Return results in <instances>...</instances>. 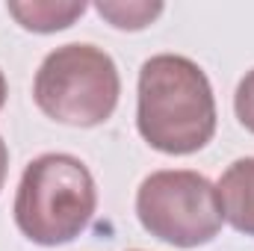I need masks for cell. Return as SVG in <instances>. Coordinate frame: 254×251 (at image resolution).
Wrapping results in <instances>:
<instances>
[{"instance_id":"ba28073f","label":"cell","mask_w":254,"mask_h":251,"mask_svg":"<svg viewBox=\"0 0 254 251\" xmlns=\"http://www.w3.org/2000/svg\"><path fill=\"white\" fill-rule=\"evenodd\" d=\"M234 113H237L240 125L249 133H254V68L246 71V77L240 80V86L234 92Z\"/></svg>"},{"instance_id":"3957f363","label":"cell","mask_w":254,"mask_h":251,"mask_svg":"<svg viewBox=\"0 0 254 251\" xmlns=\"http://www.w3.org/2000/svg\"><path fill=\"white\" fill-rule=\"evenodd\" d=\"M122 95L116 60L89 45L71 42L51 51L33 80L36 107L68 127H98L113 119Z\"/></svg>"},{"instance_id":"277c9868","label":"cell","mask_w":254,"mask_h":251,"mask_svg":"<svg viewBox=\"0 0 254 251\" xmlns=\"http://www.w3.org/2000/svg\"><path fill=\"white\" fill-rule=\"evenodd\" d=\"M136 219L154 240L175 249L207 246L225 225L216 184L192 169L151 172L136 189Z\"/></svg>"},{"instance_id":"6da1fadb","label":"cell","mask_w":254,"mask_h":251,"mask_svg":"<svg viewBox=\"0 0 254 251\" xmlns=\"http://www.w3.org/2000/svg\"><path fill=\"white\" fill-rule=\"evenodd\" d=\"M216 95L204 68L181 54L145 60L136 83L139 136L160 154L187 157L216 136Z\"/></svg>"},{"instance_id":"5b68a950","label":"cell","mask_w":254,"mask_h":251,"mask_svg":"<svg viewBox=\"0 0 254 251\" xmlns=\"http://www.w3.org/2000/svg\"><path fill=\"white\" fill-rule=\"evenodd\" d=\"M216 189H219L225 222L234 231L254 237V157L234 160L219 178Z\"/></svg>"},{"instance_id":"8992f818","label":"cell","mask_w":254,"mask_h":251,"mask_svg":"<svg viewBox=\"0 0 254 251\" xmlns=\"http://www.w3.org/2000/svg\"><path fill=\"white\" fill-rule=\"evenodd\" d=\"M9 15L30 33H60L68 30L83 12L86 3H57V0H27V3H6Z\"/></svg>"},{"instance_id":"9c48e42d","label":"cell","mask_w":254,"mask_h":251,"mask_svg":"<svg viewBox=\"0 0 254 251\" xmlns=\"http://www.w3.org/2000/svg\"><path fill=\"white\" fill-rule=\"evenodd\" d=\"M6 172H9V148L0 136V189H3V181H6Z\"/></svg>"},{"instance_id":"7a4b0ae2","label":"cell","mask_w":254,"mask_h":251,"mask_svg":"<svg viewBox=\"0 0 254 251\" xmlns=\"http://www.w3.org/2000/svg\"><path fill=\"white\" fill-rule=\"evenodd\" d=\"M98 187L74 154H42L27 163L12 204L18 231L45 249L74 243L95 219Z\"/></svg>"},{"instance_id":"8fae6325","label":"cell","mask_w":254,"mask_h":251,"mask_svg":"<svg viewBox=\"0 0 254 251\" xmlns=\"http://www.w3.org/2000/svg\"><path fill=\"white\" fill-rule=\"evenodd\" d=\"M133 251H139V249H133Z\"/></svg>"},{"instance_id":"52a82bcc","label":"cell","mask_w":254,"mask_h":251,"mask_svg":"<svg viewBox=\"0 0 254 251\" xmlns=\"http://www.w3.org/2000/svg\"><path fill=\"white\" fill-rule=\"evenodd\" d=\"M98 15L107 18L116 30H145L163 15V3H148V0H101L95 3Z\"/></svg>"},{"instance_id":"30bf717a","label":"cell","mask_w":254,"mask_h":251,"mask_svg":"<svg viewBox=\"0 0 254 251\" xmlns=\"http://www.w3.org/2000/svg\"><path fill=\"white\" fill-rule=\"evenodd\" d=\"M6 95H9V86H6V77H3V71H0V110H3V104H6Z\"/></svg>"}]
</instances>
